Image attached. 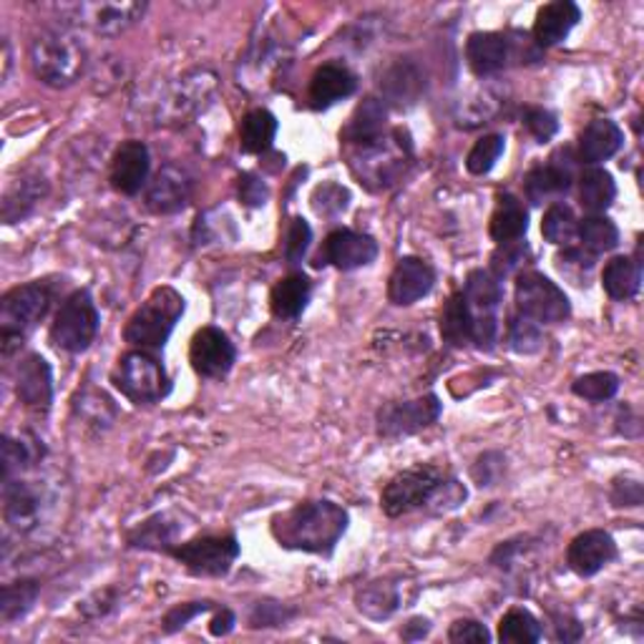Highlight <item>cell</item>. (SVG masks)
<instances>
[{
    "label": "cell",
    "mask_w": 644,
    "mask_h": 644,
    "mask_svg": "<svg viewBox=\"0 0 644 644\" xmlns=\"http://www.w3.org/2000/svg\"><path fill=\"white\" fill-rule=\"evenodd\" d=\"M51 185L41 175H23L21 179H16L11 187H8L3 197V207H0V215H3L6 225L23 222L26 217H31L36 207L48 197Z\"/></svg>",
    "instance_id": "cell-27"
},
{
    "label": "cell",
    "mask_w": 644,
    "mask_h": 644,
    "mask_svg": "<svg viewBox=\"0 0 644 644\" xmlns=\"http://www.w3.org/2000/svg\"><path fill=\"white\" fill-rule=\"evenodd\" d=\"M524 127L536 141L546 143L559 133V119H556V113H552L549 109H542V106H528V109L524 111Z\"/></svg>",
    "instance_id": "cell-50"
},
{
    "label": "cell",
    "mask_w": 644,
    "mask_h": 644,
    "mask_svg": "<svg viewBox=\"0 0 644 644\" xmlns=\"http://www.w3.org/2000/svg\"><path fill=\"white\" fill-rule=\"evenodd\" d=\"M76 413L83 420H89L96 428H109L117 420V408L109 396H103L99 390H86L76 398Z\"/></svg>",
    "instance_id": "cell-46"
},
{
    "label": "cell",
    "mask_w": 644,
    "mask_h": 644,
    "mask_svg": "<svg viewBox=\"0 0 644 644\" xmlns=\"http://www.w3.org/2000/svg\"><path fill=\"white\" fill-rule=\"evenodd\" d=\"M277 129H280V123H277L273 111H247L242 123H239V147H242L245 153H267L273 149Z\"/></svg>",
    "instance_id": "cell-36"
},
{
    "label": "cell",
    "mask_w": 644,
    "mask_h": 644,
    "mask_svg": "<svg viewBox=\"0 0 644 644\" xmlns=\"http://www.w3.org/2000/svg\"><path fill=\"white\" fill-rule=\"evenodd\" d=\"M576 237L582 239V247L586 249V252L594 257L612 252V249L620 245L617 225L604 215H589L586 219H582L579 229H576Z\"/></svg>",
    "instance_id": "cell-40"
},
{
    "label": "cell",
    "mask_w": 644,
    "mask_h": 644,
    "mask_svg": "<svg viewBox=\"0 0 644 644\" xmlns=\"http://www.w3.org/2000/svg\"><path fill=\"white\" fill-rule=\"evenodd\" d=\"M508 345H512V350L518 355H534L542 350L544 345V335L539 323L528 320L524 315H516L512 317V323H508Z\"/></svg>",
    "instance_id": "cell-47"
},
{
    "label": "cell",
    "mask_w": 644,
    "mask_h": 644,
    "mask_svg": "<svg viewBox=\"0 0 644 644\" xmlns=\"http://www.w3.org/2000/svg\"><path fill=\"white\" fill-rule=\"evenodd\" d=\"M46 448L43 440H38L31 434H21V436H3V480L8 478H18L26 470H31L38 460L43 458Z\"/></svg>",
    "instance_id": "cell-37"
},
{
    "label": "cell",
    "mask_w": 644,
    "mask_h": 644,
    "mask_svg": "<svg viewBox=\"0 0 644 644\" xmlns=\"http://www.w3.org/2000/svg\"><path fill=\"white\" fill-rule=\"evenodd\" d=\"M313 242V229L305 222L303 217H295L290 225V232H287V245H285V257L290 265H300L307 249H310Z\"/></svg>",
    "instance_id": "cell-53"
},
{
    "label": "cell",
    "mask_w": 644,
    "mask_h": 644,
    "mask_svg": "<svg viewBox=\"0 0 644 644\" xmlns=\"http://www.w3.org/2000/svg\"><path fill=\"white\" fill-rule=\"evenodd\" d=\"M526 229H528V211L524 207V201L514 195L498 197L492 225H488V235H492L494 242L496 245L516 242V239H524Z\"/></svg>",
    "instance_id": "cell-32"
},
{
    "label": "cell",
    "mask_w": 644,
    "mask_h": 644,
    "mask_svg": "<svg viewBox=\"0 0 644 644\" xmlns=\"http://www.w3.org/2000/svg\"><path fill=\"white\" fill-rule=\"evenodd\" d=\"M53 305V287L48 283H28L8 290L0 300V348L3 355H13L31 338Z\"/></svg>",
    "instance_id": "cell-5"
},
{
    "label": "cell",
    "mask_w": 644,
    "mask_h": 644,
    "mask_svg": "<svg viewBox=\"0 0 644 644\" xmlns=\"http://www.w3.org/2000/svg\"><path fill=\"white\" fill-rule=\"evenodd\" d=\"M436 285V273L420 257H403L398 259L396 270L388 280V300L398 307H408L430 295Z\"/></svg>",
    "instance_id": "cell-21"
},
{
    "label": "cell",
    "mask_w": 644,
    "mask_h": 644,
    "mask_svg": "<svg viewBox=\"0 0 644 644\" xmlns=\"http://www.w3.org/2000/svg\"><path fill=\"white\" fill-rule=\"evenodd\" d=\"M16 396L28 410L46 413L53 403V370L41 355L28 353L16 370Z\"/></svg>",
    "instance_id": "cell-20"
},
{
    "label": "cell",
    "mask_w": 644,
    "mask_h": 644,
    "mask_svg": "<svg viewBox=\"0 0 644 644\" xmlns=\"http://www.w3.org/2000/svg\"><path fill=\"white\" fill-rule=\"evenodd\" d=\"M542 637V622L524 607H512L498 622V640L506 644H534Z\"/></svg>",
    "instance_id": "cell-41"
},
{
    "label": "cell",
    "mask_w": 644,
    "mask_h": 644,
    "mask_svg": "<svg viewBox=\"0 0 644 644\" xmlns=\"http://www.w3.org/2000/svg\"><path fill=\"white\" fill-rule=\"evenodd\" d=\"M111 383L133 406H153L171 393V380L157 358L147 350H131L121 355L111 370Z\"/></svg>",
    "instance_id": "cell-6"
},
{
    "label": "cell",
    "mask_w": 644,
    "mask_h": 644,
    "mask_svg": "<svg viewBox=\"0 0 644 644\" xmlns=\"http://www.w3.org/2000/svg\"><path fill=\"white\" fill-rule=\"evenodd\" d=\"M506 149L504 133H488V137L478 139L474 143V149L468 151L466 157V169L474 177H484L496 167V161L502 159V153Z\"/></svg>",
    "instance_id": "cell-45"
},
{
    "label": "cell",
    "mask_w": 644,
    "mask_h": 644,
    "mask_svg": "<svg viewBox=\"0 0 644 644\" xmlns=\"http://www.w3.org/2000/svg\"><path fill=\"white\" fill-rule=\"evenodd\" d=\"M423 91H426V73L413 61H396L380 79V101L386 106L410 109L413 103H418Z\"/></svg>",
    "instance_id": "cell-25"
},
{
    "label": "cell",
    "mask_w": 644,
    "mask_h": 644,
    "mask_svg": "<svg viewBox=\"0 0 644 644\" xmlns=\"http://www.w3.org/2000/svg\"><path fill=\"white\" fill-rule=\"evenodd\" d=\"M614 559H617V542L604 528H589V532L574 536L569 549H566V564L576 576L600 574Z\"/></svg>",
    "instance_id": "cell-18"
},
{
    "label": "cell",
    "mask_w": 644,
    "mask_h": 644,
    "mask_svg": "<svg viewBox=\"0 0 644 644\" xmlns=\"http://www.w3.org/2000/svg\"><path fill=\"white\" fill-rule=\"evenodd\" d=\"M313 295V283L303 273L287 275L270 293V307L280 320H297L305 313Z\"/></svg>",
    "instance_id": "cell-31"
},
{
    "label": "cell",
    "mask_w": 644,
    "mask_h": 644,
    "mask_svg": "<svg viewBox=\"0 0 644 644\" xmlns=\"http://www.w3.org/2000/svg\"><path fill=\"white\" fill-rule=\"evenodd\" d=\"M617 390H620V378L610 370L586 373L572 383L574 396L589 400V403H607L617 396Z\"/></svg>",
    "instance_id": "cell-44"
},
{
    "label": "cell",
    "mask_w": 644,
    "mask_h": 644,
    "mask_svg": "<svg viewBox=\"0 0 644 644\" xmlns=\"http://www.w3.org/2000/svg\"><path fill=\"white\" fill-rule=\"evenodd\" d=\"M528 255V247L524 239H516V242H506L498 245V249L492 257V275L496 280H504V277L514 275L518 267L524 265V259Z\"/></svg>",
    "instance_id": "cell-49"
},
{
    "label": "cell",
    "mask_w": 644,
    "mask_h": 644,
    "mask_svg": "<svg viewBox=\"0 0 644 644\" xmlns=\"http://www.w3.org/2000/svg\"><path fill=\"white\" fill-rule=\"evenodd\" d=\"M295 610L280 602H259L249 614V627H285L287 622L295 617Z\"/></svg>",
    "instance_id": "cell-51"
},
{
    "label": "cell",
    "mask_w": 644,
    "mask_h": 644,
    "mask_svg": "<svg viewBox=\"0 0 644 644\" xmlns=\"http://www.w3.org/2000/svg\"><path fill=\"white\" fill-rule=\"evenodd\" d=\"M576 161L579 159L574 157L572 149L564 147L554 153L549 165L534 167L524 179L526 199L532 201V205H544L546 199L566 195V191L572 189Z\"/></svg>",
    "instance_id": "cell-16"
},
{
    "label": "cell",
    "mask_w": 644,
    "mask_h": 644,
    "mask_svg": "<svg viewBox=\"0 0 644 644\" xmlns=\"http://www.w3.org/2000/svg\"><path fill=\"white\" fill-rule=\"evenodd\" d=\"M209 610H215V602H209V600L177 604L175 610H169L165 614V620H161V630H165L167 634H175L179 630H185L191 620H197L199 614H205Z\"/></svg>",
    "instance_id": "cell-52"
},
{
    "label": "cell",
    "mask_w": 644,
    "mask_h": 644,
    "mask_svg": "<svg viewBox=\"0 0 644 644\" xmlns=\"http://www.w3.org/2000/svg\"><path fill=\"white\" fill-rule=\"evenodd\" d=\"M43 516V494L31 480L8 478L3 480V518L18 534H28L41 524Z\"/></svg>",
    "instance_id": "cell-19"
},
{
    "label": "cell",
    "mask_w": 644,
    "mask_h": 644,
    "mask_svg": "<svg viewBox=\"0 0 644 644\" xmlns=\"http://www.w3.org/2000/svg\"><path fill=\"white\" fill-rule=\"evenodd\" d=\"M617 199V181L602 167H589L579 177V201L589 215H604Z\"/></svg>",
    "instance_id": "cell-35"
},
{
    "label": "cell",
    "mask_w": 644,
    "mask_h": 644,
    "mask_svg": "<svg viewBox=\"0 0 644 644\" xmlns=\"http://www.w3.org/2000/svg\"><path fill=\"white\" fill-rule=\"evenodd\" d=\"M237 191H239V201L247 207H265L267 199H270V187L265 185V179H259L252 171H247V175L239 177L237 181Z\"/></svg>",
    "instance_id": "cell-54"
},
{
    "label": "cell",
    "mask_w": 644,
    "mask_h": 644,
    "mask_svg": "<svg viewBox=\"0 0 644 644\" xmlns=\"http://www.w3.org/2000/svg\"><path fill=\"white\" fill-rule=\"evenodd\" d=\"M235 624H237L235 612L222 607V610H217L215 617H211L209 634H211V637H227V634L235 630Z\"/></svg>",
    "instance_id": "cell-58"
},
{
    "label": "cell",
    "mask_w": 644,
    "mask_h": 644,
    "mask_svg": "<svg viewBox=\"0 0 644 644\" xmlns=\"http://www.w3.org/2000/svg\"><path fill=\"white\" fill-rule=\"evenodd\" d=\"M464 297L474 315H496L504 300L502 280H496L488 270H474L466 277Z\"/></svg>",
    "instance_id": "cell-39"
},
{
    "label": "cell",
    "mask_w": 644,
    "mask_h": 644,
    "mask_svg": "<svg viewBox=\"0 0 644 644\" xmlns=\"http://www.w3.org/2000/svg\"><path fill=\"white\" fill-rule=\"evenodd\" d=\"M101 328L99 307L93 303L91 290H76L61 303L59 313H56L51 323V333L48 338L56 348L71 355L86 353L93 345L96 335Z\"/></svg>",
    "instance_id": "cell-8"
},
{
    "label": "cell",
    "mask_w": 644,
    "mask_h": 644,
    "mask_svg": "<svg viewBox=\"0 0 644 644\" xmlns=\"http://www.w3.org/2000/svg\"><path fill=\"white\" fill-rule=\"evenodd\" d=\"M448 640L454 644H464V642L486 644V642H492V632L486 630V624H480L476 620H458L450 624Z\"/></svg>",
    "instance_id": "cell-56"
},
{
    "label": "cell",
    "mask_w": 644,
    "mask_h": 644,
    "mask_svg": "<svg viewBox=\"0 0 644 644\" xmlns=\"http://www.w3.org/2000/svg\"><path fill=\"white\" fill-rule=\"evenodd\" d=\"M38 592H41V584L33 579L6 584L3 592H0V620H3L6 624L23 620L26 614L33 610Z\"/></svg>",
    "instance_id": "cell-42"
},
{
    "label": "cell",
    "mask_w": 644,
    "mask_h": 644,
    "mask_svg": "<svg viewBox=\"0 0 644 644\" xmlns=\"http://www.w3.org/2000/svg\"><path fill=\"white\" fill-rule=\"evenodd\" d=\"M514 56V43L506 33L478 31L468 36L466 61L476 76H496Z\"/></svg>",
    "instance_id": "cell-23"
},
{
    "label": "cell",
    "mask_w": 644,
    "mask_h": 644,
    "mask_svg": "<svg viewBox=\"0 0 644 644\" xmlns=\"http://www.w3.org/2000/svg\"><path fill=\"white\" fill-rule=\"evenodd\" d=\"M612 504L614 506H642V484L637 478H617L612 486Z\"/></svg>",
    "instance_id": "cell-57"
},
{
    "label": "cell",
    "mask_w": 644,
    "mask_h": 644,
    "mask_svg": "<svg viewBox=\"0 0 644 644\" xmlns=\"http://www.w3.org/2000/svg\"><path fill=\"white\" fill-rule=\"evenodd\" d=\"M440 410H444V403L436 393L413 400H393L386 403L375 416V430L386 440L416 436L428 426H434L440 418Z\"/></svg>",
    "instance_id": "cell-12"
},
{
    "label": "cell",
    "mask_w": 644,
    "mask_h": 644,
    "mask_svg": "<svg viewBox=\"0 0 644 644\" xmlns=\"http://www.w3.org/2000/svg\"><path fill=\"white\" fill-rule=\"evenodd\" d=\"M189 363L201 378L222 380L235 368L237 348L225 330L207 325L197 330L189 343Z\"/></svg>",
    "instance_id": "cell-14"
},
{
    "label": "cell",
    "mask_w": 644,
    "mask_h": 644,
    "mask_svg": "<svg viewBox=\"0 0 644 644\" xmlns=\"http://www.w3.org/2000/svg\"><path fill=\"white\" fill-rule=\"evenodd\" d=\"M313 207L317 215L335 217L350 207V191L338 181H325L313 191Z\"/></svg>",
    "instance_id": "cell-48"
},
{
    "label": "cell",
    "mask_w": 644,
    "mask_h": 644,
    "mask_svg": "<svg viewBox=\"0 0 644 644\" xmlns=\"http://www.w3.org/2000/svg\"><path fill=\"white\" fill-rule=\"evenodd\" d=\"M576 229H579V219H576L574 209L564 205V201H554V205L544 211L542 235L546 242L556 247H569L572 239L576 237Z\"/></svg>",
    "instance_id": "cell-43"
},
{
    "label": "cell",
    "mask_w": 644,
    "mask_h": 644,
    "mask_svg": "<svg viewBox=\"0 0 644 644\" xmlns=\"http://www.w3.org/2000/svg\"><path fill=\"white\" fill-rule=\"evenodd\" d=\"M61 16L69 18V23L91 28L99 36H119L137 26L143 13H147V3H73L61 6Z\"/></svg>",
    "instance_id": "cell-13"
},
{
    "label": "cell",
    "mask_w": 644,
    "mask_h": 644,
    "mask_svg": "<svg viewBox=\"0 0 644 644\" xmlns=\"http://www.w3.org/2000/svg\"><path fill=\"white\" fill-rule=\"evenodd\" d=\"M582 21V8L572 0H554L536 13L534 43L539 48H552L569 38V33Z\"/></svg>",
    "instance_id": "cell-26"
},
{
    "label": "cell",
    "mask_w": 644,
    "mask_h": 644,
    "mask_svg": "<svg viewBox=\"0 0 644 644\" xmlns=\"http://www.w3.org/2000/svg\"><path fill=\"white\" fill-rule=\"evenodd\" d=\"M167 554L195 576H227L239 556V542L235 534H209L169 546Z\"/></svg>",
    "instance_id": "cell-10"
},
{
    "label": "cell",
    "mask_w": 644,
    "mask_h": 644,
    "mask_svg": "<svg viewBox=\"0 0 644 644\" xmlns=\"http://www.w3.org/2000/svg\"><path fill=\"white\" fill-rule=\"evenodd\" d=\"M380 247L370 235L355 232V229H335L323 245V252L317 257L315 267L333 265L340 273H353L360 267L373 265L378 259Z\"/></svg>",
    "instance_id": "cell-15"
},
{
    "label": "cell",
    "mask_w": 644,
    "mask_h": 644,
    "mask_svg": "<svg viewBox=\"0 0 644 644\" xmlns=\"http://www.w3.org/2000/svg\"><path fill=\"white\" fill-rule=\"evenodd\" d=\"M448 480L444 468L434 464H416L403 474L393 476L380 494V506L386 516L398 518L428 506Z\"/></svg>",
    "instance_id": "cell-9"
},
{
    "label": "cell",
    "mask_w": 644,
    "mask_h": 644,
    "mask_svg": "<svg viewBox=\"0 0 644 644\" xmlns=\"http://www.w3.org/2000/svg\"><path fill=\"white\" fill-rule=\"evenodd\" d=\"M440 338L448 343L450 348H466L474 343V313L466 303L464 293H454L440 313Z\"/></svg>",
    "instance_id": "cell-33"
},
{
    "label": "cell",
    "mask_w": 644,
    "mask_h": 644,
    "mask_svg": "<svg viewBox=\"0 0 644 644\" xmlns=\"http://www.w3.org/2000/svg\"><path fill=\"white\" fill-rule=\"evenodd\" d=\"M428 632H430V622L423 620V617H416V620H410L406 627L400 630V637L408 640V642H418V640L426 637Z\"/></svg>",
    "instance_id": "cell-59"
},
{
    "label": "cell",
    "mask_w": 644,
    "mask_h": 644,
    "mask_svg": "<svg viewBox=\"0 0 644 644\" xmlns=\"http://www.w3.org/2000/svg\"><path fill=\"white\" fill-rule=\"evenodd\" d=\"M504 468H506V458L502 454H484V456H478L474 468H470V476H474V480L480 488L484 486L488 488L502 478Z\"/></svg>",
    "instance_id": "cell-55"
},
{
    "label": "cell",
    "mask_w": 644,
    "mask_h": 644,
    "mask_svg": "<svg viewBox=\"0 0 644 644\" xmlns=\"http://www.w3.org/2000/svg\"><path fill=\"white\" fill-rule=\"evenodd\" d=\"M622 147L624 131L620 129V123L610 119H597L579 133V157L576 159L589 167H600L604 161H610Z\"/></svg>",
    "instance_id": "cell-28"
},
{
    "label": "cell",
    "mask_w": 644,
    "mask_h": 644,
    "mask_svg": "<svg viewBox=\"0 0 644 644\" xmlns=\"http://www.w3.org/2000/svg\"><path fill=\"white\" fill-rule=\"evenodd\" d=\"M413 159L410 133L403 129H393L378 141L355 147L350 153V167L360 185L370 191H383L396 187L406 177Z\"/></svg>",
    "instance_id": "cell-4"
},
{
    "label": "cell",
    "mask_w": 644,
    "mask_h": 644,
    "mask_svg": "<svg viewBox=\"0 0 644 644\" xmlns=\"http://www.w3.org/2000/svg\"><path fill=\"white\" fill-rule=\"evenodd\" d=\"M191 189L195 181L185 169L175 165L161 167L147 187V209L153 215H177L187 207Z\"/></svg>",
    "instance_id": "cell-22"
},
{
    "label": "cell",
    "mask_w": 644,
    "mask_h": 644,
    "mask_svg": "<svg viewBox=\"0 0 644 644\" xmlns=\"http://www.w3.org/2000/svg\"><path fill=\"white\" fill-rule=\"evenodd\" d=\"M516 307L518 315L534 323L556 325L569 320L572 303L569 297L549 277L542 273H522L516 280Z\"/></svg>",
    "instance_id": "cell-11"
},
{
    "label": "cell",
    "mask_w": 644,
    "mask_h": 644,
    "mask_svg": "<svg viewBox=\"0 0 644 644\" xmlns=\"http://www.w3.org/2000/svg\"><path fill=\"white\" fill-rule=\"evenodd\" d=\"M358 89V79L355 73L343 63H323L320 69L313 73L310 91H307V101L315 111L330 109L343 99L355 93Z\"/></svg>",
    "instance_id": "cell-24"
},
{
    "label": "cell",
    "mask_w": 644,
    "mask_h": 644,
    "mask_svg": "<svg viewBox=\"0 0 644 644\" xmlns=\"http://www.w3.org/2000/svg\"><path fill=\"white\" fill-rule=\"evenodd\" d=\"M181 532V524H177L175 518L169 514H157L143 522L141 526L133 528L129 534V546L131 549H157V552H165L169 546H175V539Z\"/></svg>",
    "instance_id": "cell-38"
},
{
    "label": "cell",
    "mask_w": 644,
    "mask_h": 644,
    "mask_svg": "<svg viewBox=\"0 0 644 644\" xmlns=\"http://www.w3.org/2000/svg\"><path fill=\"white\" fill-rule=\"evenodd\" d=\"M28 61L38 81L51 89H69L83 76L89 53L79 36L66 28H51L33 38L28 48Z\"/></svg>",
    "instance_id": "cell-2"
},
{
    "label": "cell",
    "mask_w": 644,
    "mask_h": 644,
    "mask_svg": "<svg viewBox=\"0 0 644 644\" xmlns=\"http://www.w3.org/2000/svg\"><path fill=\"white\" fill-rule=\"evenodd\" d=\"M185 310L187 303L181 293H177L175 287L169 285H161L133 310V315L127 320V328H123V340H127L133 350H165V345L169 343Z\"/></svg>",
    "instance_id": "cell-3"
},
{
    "label": "cell",
    "mask_w": 644,
    "mask_h": 644,
    "mask_svg": "<svg viewBox=\"0 0 644 644\" xmlns=\"http://www.w3.org/2000/svg\"><path fill=\"white\" fill-rule=\"evenodd\" d=\"M350 516L333 502H303L273 516V536L283 549L330 556L348 532Z\"/></svg>",
    "instance_id": "cell-1"
},
{
    "label": "cell",
    "mask_w": 644,
    "mask_h": 644,
    "mask_svg": "<svg viewBox=\"0 0 644 644\" xmlns=\"http://www.w3.org/2000/svg\"><path fill=\"white\" fill-rule=\"evenodd\" d=\"M388 127V106L375 96H368L348 121V127L340 131V139L353 143V147H365V143L378 141L386 137Z\"/></svg>",
    "instance_id": "cell-29"
},
{
    "label": "cell",
    "mask_w": 644,
    "mask_h": 644,
    "mask_svg": "<svg viewBox=\"0 0 644 644\" xmlns=\"http://www.w3.org/2000/svg\"><path fill=\"white\" fill-rule=\"evenodd\" d=\"M149 171H151L149 147L139 139H129L113 151L109 181L119 195L137 197L139 191L149 185Z\"/></svg>",
    "instance_id": "cell-17"
},
{
    "label": "cell",
    "mask_w": 644,
    "mask_h": 644,
    "mask_svg": "<svg viewBox=\"0 0 644 644\" xmlns=\"http://www.w3.org/2000/svg\"><path fill=\"white\" fill-rule=\"evenodd\" d=\"M217 93V73L209 69H191L161 91L157 101L159 127H181L201 113Z\"/></svg>",
    "instance_id": "cell-7"
},
{
    "label": "cell",
    "mask_w": 644,
    "mask_h": 644,
    "mask_svg": "<svg viewBox=\"0 0 644 644\" xmlns=\"http://www.w3.org/2000/svg\"><path fill=\"white\" fill-rule=\"evenodd\" d=\"M400 604H403V592L396 579L370 582V584H365L363 589H358V594H355V607H358V612L365 614V617L375 622L390 620L393 614L400 610Z\"/></svg>",
    "instance_id": "cell-30"
},
{
    "label": "cell",
    "mask_w": 644,
    "mask_h": 644,
    "mask_svg": "<svg viewBox=\"0 0 644 644\" xmlns=\"http://www.w3.org/2000/svg\"><path fill=\"white\" fill-rule=\"evenodd\" d=\"M602 287L612 300L627 303L642 287V265L632 257H614L602 273Z\"/></svg>",
    "instance_id": "cell-34"
}]
</instances>
